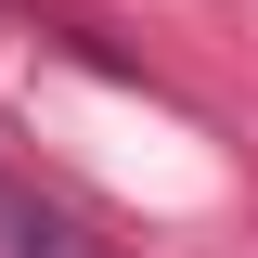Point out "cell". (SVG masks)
Wrapping results in <instances>:
<instances>
[{
	"instance_id": "6da1fadb",
	"label": "cell",
	"mask_w": 258,
	"mask_h": 258,
	"mask_svg": "<svg viewBox=\"0 0 258 258\" xmlns=\"http://www.w3.org/2000/svg\"><path fill=\"white\" fill-rule=\"evenodd\" d=\"M0 258H78V232H64L52 207L13 181V168H0Z\"/></svg>"
}]
</instances>
